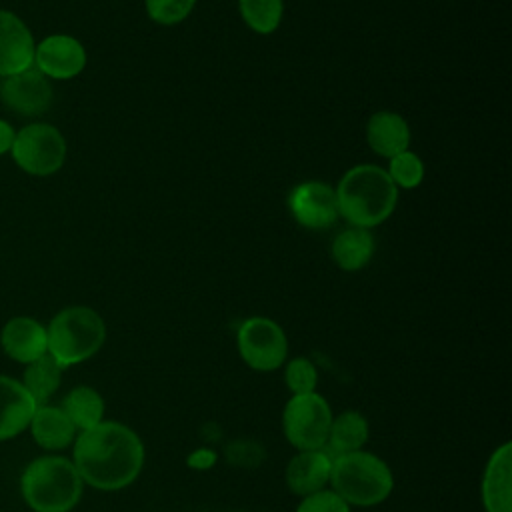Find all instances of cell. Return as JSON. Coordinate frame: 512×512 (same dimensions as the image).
I'll use <instances>...</instances> for the list:
<instances>
[{
	"instance_id": "obj_1",
	"label": "cell",
	"mask_w": 512,
	"mask_h": 512,
	"mask_svg": "<svg viewBox=\"0 0 512 512\" xmlns=\"http://www.w3.org/2000/svg\"><path fill=\"white\" fill-rule=\"evenodd\" d=\"M72 464L82 482L98 490H120L140 474L144 446L132 428L102 420L74 438Z\"/></svg>"
},
{
	"instance_id": "obj_2",
	"label": "cell",
	"mask_w": 512,
	"mask_h": 512,
	"mask_svg": "<svg viewBox=\"0 0 512 512\" xmlns=\"http://www.w3.org/2000/svg\"><path fill=\"white\" fill-rule=\"evenodd\" d=\"M338 214L358 228H374L390 218L396 208L398 188L386 170L376 164L352 166L338 182Z\"/></svg>"
},
{
	"instance_id": "obj_3",
	"label": "cell",
	"mask_w": 512,
	"mask_h": 512,
	"mask_svg": "<svg viewBox=\"0 0 512 512\" xmlns=\"http://www.w3.org/2000/svg\"><path fill=\"white\" fill-rule=\"evenodd\" d=\"M82 478L64 456L32 460L20 478L24 502L34 512H70L82 496Z\"/></svg>"
},
{
	"instance_id": "obj_4",
	"label": "cell",
	"mask_w": 512,
	"mask_h": 512,
	"mask_svg": "<svg viewBox=\"0 0 512 512\" xmlns=\"http://www.w3.org/2000/svg\"><path fill=\"white\" fill-rule=\"evenodd\" d=\"M328 484L346 504L374 506L390 496L394 478L384 460L356 450L332 458Z\"/></svg>"
},
{
	"instance_id": "obj_5",
	"label": "cell",
	"mask_w": 512,
	"mask_h": 512,
	"mask_svg": "<svg viewBox=\"0 0 512 512\" xmlns=\"http://www.w3.org/2000/svg\"><path fill=\"white\" fill-rule=\"evenodd\" d=\"M48 354L62 366H74L92 358L106 340L102 316L88 306L60 310L46 328Z\"/></svg>"
},
{
	"instance_id": "obj_6",
	"label": "cell",
	"mask_w": 512,
	"mask_h": 512,
	"mask_svg": "<svg viewBox=\"0 0 512 512\" xmlns=\"http://www.w3.org/2000/svg\"><path fill=\"white\" fill-rule=\"evenodd\" d=\"M10 154L24 172L50 176L58 172L66 160V140L56 126L32 122L16 132Z\"/></svg>"
},
{
	"instance_id": "obj_7",
	"label": "cell",
	"mask_w": 512,
	"mask_h": 512,
	"mask_svg": "<svg viewBox=\"0 0 512 512\" xmlns=\"http://www.w3.org/2000/svg\"><path fill=\"white\" fill-rule=\"evenodd\" d=\"M332 418L330 406L320 394L292 396L282 412L284 436L298 450H320L326 444Z\"/></svg>"
},
{
	"instance_id": "obj_8",
	"label": "cell",
	"mask_w": 512,
	"mask_h": 512,
	"mask_svg": "<svg viewBox=\"0 0 512 512\" xmlns=\"http://www.w3.org/2000/svg\"><path fill=\"white\" fill-rule=\"evenodd\" d=\"M236 346L242 360L258 372L280 368L288 354V340L284 330L278 322L266 316L246 318L238 326Z\"/></svg>"
},
{
	"instance_id": "obj_9",
	"label": "cell",
	"mask_w": 512,
	"mask_h": 512,
	"mask_svg": "<svg viewBox=\"0 0 512 512\" xmlns=\"http://www.w3.org/2000/svg\"><path fill=\"white\" fill-rule=\"evenodd\" d=\"M288 208L294 220L310 230L330 228L338 220L336 190L320 180H308L292 188Z\"/></svg>"
},
{
	"instance_id": "obj_10",
	"label": "cell",
	"mask_w": 512,
	"mask_h": 512,
	"mask_svg": "<svg viewBox=\"0 0 512 512\" xmlns=\"http://www.w3.org/2000/svg\"><path fill=\"white\" fill-rule=\"evenodd\" d=\"M0 100L14 114L40 116L50 108L54 92L50 80L32 66L0 80Z\"/></svg>"
},
{
	"instance_id": "obj_11",
	"label": "cell",
	"mask_w": 512,
	"mask_h": 512,
	"mask_svg": "<svg viewBox=\"0 0 512 512\" xmlns=\"http://www.w3.org/2000/svg\"><path fill=\"white\" fill-rule=\"evenodd\" d=\"M86 66V50L70 34H50L34 50V68L48 80H70Z\"/></svg>"
},
{
	"instance_id": "obj_12",
	"label": "cell",
	"mask_w": 512,
	"mask_h": 512,
	"mask_svg": "<svg viewBox=\"0 0 512 512\" xmlns=\"http://www.w3.org/2000/svg\"><path fill=\"white\" fill-rule=\"evenodd\" d=\"M36 42L32 32L14 12L0 10V78L34 66Z\"/></svg>"
},
{
	"instance_id": "obj_13",
	"label": "cell",
	"mask_w": 512,
	"mask_h": 512,
	"mask_svg": "<svg viewBox=\"0 0 512 512\" xmlns=\"http://www.w3.org/2000/svg\"><path fill=\"white\" fill-rule=\"evenodd\" d=\"M0 344L6 356L20 364H30L48 352L46 326L30 316H14L4 324Z\"/></svg>"
},
{
	"instance_id": "obj_14",
	"label": "cell",
	"mask_w": 512,
	"mask_h": 512,
	"mask_svg": "<svg viewBox=\"0 0 512 512\" xmlns=\"http://www.w3.org/2000/svg\"><path fill=\"white\" fill-rule=\"evenodd\" d=\"M36 408V402L22 382L0 376V440H8L24 432L30 426Z\"/></svg>"
},
{
	"instance_id": "obj_15",
	"label": "cell",
	"mask_w": 512,
	"mask_h": 512,
	"mask_svg": "<svg viewBox=\"0 0 512 512\" xmlns=\"http://www.w3.org/2000/svg\"><path fill=\"white\" fill-rule=\"evenodd\" d=\"M510 478H512V446L510 442H504L492 452L484 468L482 502L486 512H512Z\"/></svg>"
},
{
	"instance_id": "obj_16",
	"label": "cell",
	"mask_w": 512,
	"mask_h": 512,
	"mask_svg": "<svg viewBox=\"0 0 512 512\" xmlns=\"http://www.w3.org/2000/svg\"><path fill=\"white\" fill-rule=\"evenodd\" d=\"M332 458L320 450H298L286 468V484L298 496H308L324 486L330 480Z\"/></svg>"
},
{
	"instance_id": "obj_17",
	"label": "cell",
	"mask_w": 512,
	"mask_h": 512,
	"mask_svg": "<svg viewBox=\"0 0 512 512\" xmlns=\"http://www.w3.org/2000/svg\"><path fill=\"white\" fill-rule=\"evenodd\" d=\"M366 142L382 158H392L410 146L406 120L390 110L374 112L366 124Z\"/></svg>"
},
{
	"instance_id": "obj_18",
	"label": "cell",
	"mask_w": 512,
	"mask_h": 512,
	"mask_svg": "<svg viewBox=\"0 0 512 512\" xmlns=\"http://www.w3.org/2000/svg\"><path fill=\"white\" fill-rule=\"evenodd\" d=\"M30 432L38 446L46 450H62L76 438V428L60 406L42 404L30 420Z\"/></svg>"
},
{
	"instance_id": "obj_19",
	"label": "cell",
	"mask_w": 512,
	"mask_h": 512,
	"mask_svg": "<svg viewBox=\"0 0 512 512\" xmlns=\"http://www.w3.org/2000/svg\"><path fill=\"white\" fill-rule=\"evenodd\" d=\"M374 248L376 240L368 228L350 226L332 240L330 254L338 268L346 272H356L372 260Z\"/></svg>"
},
{
	"instance_id": "obj_20",
	"label": "cell",
	"mask_w": 512,
	"mask_h": 512,
	"mask_svg": "<svg viewBox=\"0 0 512 512\" xmlns=\"http://www.w3.org/2000/svg\"><path fill=\"white\" fill-rule=\"evenodd\" d=\"M368 442V422L366 418L356 410H346L332 418L328 438L324 444V452L334 458L340 454L362 450V446Z\"/></svg>"
},
{
	"instance_id": "obj_21",
	"label": "cell",
	"mask_w": 512,
	"mask_h": 512,
	"mask_svg": "<svg viewBox=\"0 0 512 512\" xmlns=\"http://www.w3.org/2000/svg\"><path fill=\"white\" fill-rule=\"evenodd\" d=\"M62 366L46 352L44 356L36 358L34 362L26 364L22 386L32 396L36 406L48 402V398L58 390L62 380Z\"/></svg>"
},
{
	"instance_id": "obj_22",
	"label": "cell",
	"mask_w": 512,
	"mask_h": 512,
	"mask_svg": "<svg viewBox=\"0 0 512 512\" xmlns=\"http://www.w3.org/2000/svg\"><path fill=\"white\" fill-rule=\"evenodd\" d=\"M76 430H88L102 422L104 416V400L102 396L90 386H76L72 388L60 406Z\"/></svg>"
},
{
	"instance_id": "obj_23",
	"label": "cell",
	"mask_w": 512,
	"mask_h": 512,
	"mask_svg": "<svg viewBox=\"0 0 512 512\" xmlns=\"http://www.w3.org/2000/svg\"><path fill=\"white\" fill-rule=\"evenodd\" d=\"M238 10L244 24L256 34H272L284 14L282 0H238Z\"/></svg>"
},
{
	"instance_id": "obj_24",
	"label": "cell",
	"mask_w": 512,
	"mask_h": 512,
	"mask_svg": "<svg viewBox=\"0 0 512 512\" xmlns=\"http://www.w3.org/2000/svg\"><path fill=\"white\" fill-rule=\"evenodd\" d=\"M392 184L400 190H412L424 180V162L412 150H404L388 158V168H384Z\"/></svg>"
},
{
	"instance_id": "obj_25",
	"label": "cell",
	"mask_w": 512,
	"mask_h": 512,
	"mask_svg": "<svg viewBox=\"0 0 512 512\" xmlns=\"http://www.w3.org/2000/svg\"><path fill=\"white\" fill-rule=\"evenodd\" d=\"M144 6L150 20L162 26H174L190 16L196 0H144Z\"/></svg>"
},
{
	"instance_id": "obj_26",
	"label": "cell",
	"mask_w": 512,
	"mask_h": 512,
	"mask_svg": "<svg viewBox=\"0 0 512 512\" xmlns=\"http://www.w3.org/2000/svg\"><path fill=\"white\" fill-rule=\"evenodd\" d=\"M286 386L290 388L292 396L298 394H312L318 384V372L316 366L308 358H294L288 362L286 372Z\"/></svg>"
},
{
	"instance_id": "obj_27",
	"label": "cell",
	"mask_w": 512,
	"mask_h": 512,
	"mask_svg": "<svg viewBox=\"0 0 512 512\" xmlns=\"http://www.w3.org/2000/svg\"><path fill=\"white\" fill-rule=\"evenodd\" d=\"M296 512H350V504H346L332 490H318L300 500Z\"/></svg>"
},
{
	"instance_id": "obj_28",
	"label": "cell",
	"mask_w": 512,
	"mask_h": 512,
	"mask_svg": "<svg viewBox=\"0 0 512 512\" xmlns=\"http://www.w3.org/2000/svg\"><path fill=\"white\" fill-rule=\"evenodd\" d=\"M14 136H16L14 128H12L6 120H2V118H0V156H4L6 152H10V150H12Z\"/></svg>"
}]
</instances>
